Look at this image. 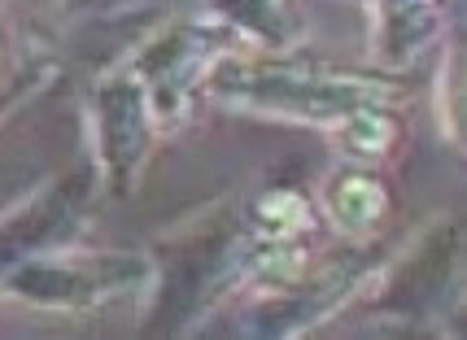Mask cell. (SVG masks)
<instances>
[{
    "label": "cell",
    "mask_w": 467,
    "mask_h": 340,
    "mask_svg": "<svg viewBox=\"0 0 467 340\" xmlns=\"http://www.w3.org/2000/svg\"><path fill=\"white\" fill-rule=\"evenodd\" d=\"M162 136V122L153 114V100L144 92L140 75L131 70V61L119 57L114 66H105L88 88V140H92V175L101 183V197H136Z\"/></svg>",
    "instance_id": "8992f818"
},
{
    "label": "cell",
    "mask_w": 467,
    "mask_h": 340,
    "mask_svg": "<svg viewBox=\"0 0 467 340\" xmlns=\"http://www.w3.org/2000/svg\"><path fill=\"white\" fill-rule=\"evenodd\" d=\"M389 258V241H346L332 253L310 258L275 283L244 288L232 301V323L223 332L241 340H302L310 332L341 319L358 305L367 283L376 280L380 262Z\"/></svg>",
    "instance_id": "277c9868"
},
{
    "label": "cell",
    "mask_w": 467,
    "mask_h": 340,
    "mask_svg": "<svg viewBox=\"0 0 467 340\" xmlns=\"http://www.w3.org/2000/svg\"><path fill=\"white\" fill-rule=\"evenodd\" d=\"M205 18H214L241 48L280 53L302 36V5L297 0H202Z\"/></svg>",
    "instance_id": "7c38bea8"
},
{
    "label": "cell",
    "mask_w": 467,
    "mask_h": 340,
    "mask_svg": "<svg viewBox=\"0 0 467 340\" xmlns=\"http://www.w3.org/2000/svg\"><path fill=\"white\" fill-rule=\"evenodd\" d=\"M363 9L371 18V61L393 75L424 61L450 18V0H363Z\"/></svg>",
    "instance_id": "9c48e42d"
},
{
    "label": "cell",
    "mask_w": 467,
    "mask_h": 340,
    "mask_svg": "<svg viewBox=\"0 0 467 340\" xmlns=\"http://www.w3.org/2000/svg\"><path fill=\"white\" fill-rule=\"evenodd\" d=\"M53 83H57V66H53V61H36V66L18 70L14 79L0 88V127H9V122L18 118L40 92H48Z\"/></svg>",
    "instance_id": "9a60e30c"
},
{
    "label": "cell",
    "mask_w": 467,
    "mask_h": 340,
    "mask_svg": "<svg viewBox=\"0 0 467 340\" xmlns=\"http://www.w3.org/2000/svg\"><path fill=\"white\" fill-rule=\"evenodd\" d=\"M144 288V249H92L83 241L0 271V301H18L44 314H92L109 301L140 297Z\"/></svg>",
    "instance_id": "5b68a950"
},
{
    "label": "cell",
    "mask_w": 467,
    "mask_h": 340,
    "mask_svg": "<svg viewBox=\"0 0 467 340\" xmlns=\"http://www.w3.org/2000/svg\"><path fill=\"white\" fill-rule=\"evenodd\" d=\"M149 288H144V336H197L249 283L254 236L244 227L241 197L197 205L180 222L149 241Z\"/></svg>",
    "instance_id": "6da1fadb"
},
{
    "label": "cell",
    "mask_w": 467,
    "mask_h": 340,
    "mask_svg": "<svg viewBox=\"0 0 467 340\" xmlns=\"http://www.w3.org/2000/svg\"><path fill=\"white\" fill-rule=\"evenodd\" d=\"M244 210V227L258 244H297L310 241L319 232V201L306 183L293 180H271L263 183L249 201H241Z\"/></svg>",
    "instance_id": "8fae6325"
},
{
    "label": "cell",
    "mask_w": 467,
    "mask_h": 340,
    "mask_svg": "<svg viewBox=\"0 0 467 340\" xmlns=\"http://www.w3.org/2000/svg\"><path fill=\"white\" fill-rule=\"evenodd\" d=\"M14 53H9V26H5V14H0V88L14 79Z\"/></svg>",
    "instance_id": "e0dca14e"
},
{
    "label": "cell",
    "mask_w": 467,
    "mask_h": 340,
    "mask_svg": "<svg viewBox=\"0 0 467 340\" xmlns=\"http://www.w3.org/2000/svg\"><path fill=\"white\" fill-rule=\"evenodd\" d=\"M432 109H437L441 140H446L450 149H459V140H463V53H459V44H446V53L437 61V75H432Z\"/></svg>",
    "instance_id": "5bb4252c"
},
{
    "label": "cell",
    "mask_w": 467,
    "mask_h": 340,
    "mask_svg": "<svg viewBox=\"0 0 467 340\" xmlns=\"http://www.w3.org/2000/svg\"><path fill=\"white\" fill-rule=\"evenodd\" d=\"M398 109H402V105H363V109L346 114L341 122H332L327 136L337 140V149H341L346 161L376 166V161H385L389 153L402 144V114H398Z\"/></svg>",
    "instance_id": "4fadbf2b"
},
{
    "label": "cell",
    "mask_w": 467,
    "mask_h": 340,
    "mask_svg": "<svg viewBox=\"0 0 467 340\" xmlns=\"http://www.w3.org/2000/svg\"><path fill=\"white\" fill-rule=\"evenodd\" d=\"M180 0H61V9L75 22H97V26H114V22L144 18L153 9H171Z\"/></svg>",
    "instance_id": "2e32d148"
},
{
    "label": "cell",
    "mask_w": 467,
    "mask_h": 340,
    "mask_svg": "<svg viewBox=\"0 0 467 340\" xmlns=\"http://www.w3.org/2000/svg\"><path fill=\"white\" fill-rule=\"evenodd\" d=\"M97 197H101V183L92 170H57L9 210H0V271L14 262L79 244L92 232Z\"/></svg>",
    "instance_id": "ba28073f"
},
{
    "label": "cell",
    "mask_w": 467,
    "mask_h": 340,
    "mask_svg": "<svg viewBox=\"0 0 467 340\" xmlns=\"http://www.w3.org/2000/svg\"><path fill=\"white\" fill-rule=\"evenodd\" d=\"M315 201H319L324 222L346 241H371L393 210V192H389L385 175L367 161H341L319 183Z\"/></svg>",
    "instance_id": "30bf717a"
},
{
    "label": "cell",
    "mask_w": 467,
    "mask_h": 340,
    "mask_svg": "<svg viewBox=\"0 0 467 340\" xmlns=\"http://www.w3.org/2000/svg\"><path fill=\"white\" fill-rule=\"evenodd\" d=\"M463 283V222L437 214L402 244H389V258L358 297L363 327L380 336H459Z\"/></svg>",
    "instance_id": "3957f363"
},
{
    "label": "cell",
    "mask_w": 467,
    "mask_h": 340,
    "mask_svg": "<svg viewBox=\"0 0 467 340\" xmlns=\"http://www.w3.org/2000/svg\"><path fill=\"white\" fill-rule=\"evenodd\" d=\"M227 48H241L236 36H227L214 18H166L149 26L140 44L127 53L131 70L140 75L144 92L153 100V114L162 131H175L188 122L192 105L202 100V83L210 66L223 57Z\"/></svg>",
    "instance_id": "52a82bcc"
},
{
    "label": "cell",
    "mask_w": 467,
    "mask_h": 340,
    "mask_svg": "<svg viewBox=\"0 0 467 340\" xmlns=\"http://www.w3.org/2000/svg\"><path fill=\"white\" fill-rule=\"evenodd\" d=\"M410 88L402 75L380 70V66H341V61H319L280 48H227L223 57L210 66L202 83V100L249 114L266 122H293V127H319L327 131L332 122L363 105H407Z\"/></svg>",
    "instance_id": "7a4b0ae2"
}]
</instances>
